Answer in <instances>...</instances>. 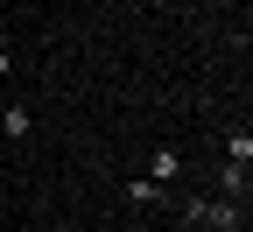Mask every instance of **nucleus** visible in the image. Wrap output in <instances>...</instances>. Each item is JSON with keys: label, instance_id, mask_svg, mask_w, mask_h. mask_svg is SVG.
Returning a JSON list of instances; mask_svg holds the SVG:
<instances>
[{"label": "nucleus", "instance_id": "nucleus-1", "mask_svg": "<svg viewBox=\"0 0 253 232\" xmlns=\"http://www.w3.org/2000/svg\"><path fill=\"white\" fill-rule=\"evenodd\" d=\"M28 134H36V113H28L21 98H7V106H0V141H14V148H21Z\"/></svg>", "mask_w": 253, "mask_h": 232}, {"label": "nucleus", "instance_id": "nucleus-2", "mask_svg": "<svg viewBox=\"0 0 253 232\" xmlns=\"http://www.w3.org/2000/svg\"><path fill=\"white\" fill-rule=\"evenodd\" d=\"M176 176H183V155H176V148H155V155H148V183H162V190H169Z\"/></svg>", "mask_w": 253, "mask_h": 232}, {"label": "nucleus", "instance_id": "nucleus-3", "mask_svg": "<svg viewBox=\"0 0 253 232\" xmlns=\"http://www.w3.org/2000/svg\"><path fill=\"white\" fill-rule=\"evenodd\" d=\"M162 183H148V176H126V204H141V211H155V204H162Z\"/></svg>", "mask_w": 253, "mask_h": 232}, {"label": "nucleus", "instance_id": "nucleus-4", "mask_svg": "<svg viewBox=\"0 0 253 232\" xmlns=\"http://www.w3.org/2000/svg\"><path fill=\"white\" fill-rule=\"evenodd\" d=\"M225 162H239V169L253 162V127H246V120L232 127V134H225Z\"/></svg>", "mask_w": 253, "mask_h": 232}, {"label": "nucleus", "instance_id": "nucleus-5", "mask_svg": "<svg viewBox=\"0 0 253 232\" xmlns=\"http://www.w3.org/2000/svg\"><path fill=\"white\" fill-rule=\"evenodd\" d=\"M190 232H211V225H190Z\"/></svg>", "mask_w": 253, "mask_h": 232}, {"label": "nucleus", "instance_id": "nucleus-6", "mask_svg": "<svg viewBox=\"0 0 253 232\" xmlns=\"http://www.w3.org/2000/svg\"><path fill=\"white\" fill-rule=\"evenodd\" d=\"M84 232H106V225H84Z\"/></svg>", "mask_w": 253, "mask_h": 232}]
</instances>
